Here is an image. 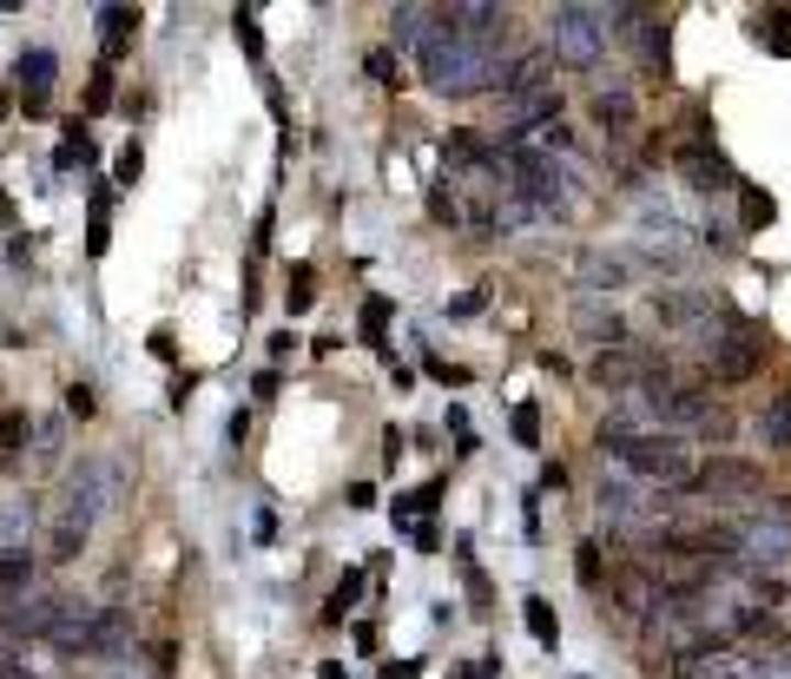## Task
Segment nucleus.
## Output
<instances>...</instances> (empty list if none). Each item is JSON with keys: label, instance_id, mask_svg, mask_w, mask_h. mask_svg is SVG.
I'll list each match as a JSON object with an SVG mask.
<instances>
[{"label": "nucleus", "instance_id": "obj_20", "mask_svg": "<svg viewBox=\"0 0 791 679\" xmlns=\"http://www.w3.org/2000/svg\"><path fill=\"white\" fill-rule=\"evenodd\" d=\"M99 26H106V66H119L139 33V7H99Z\"/></svg>", "mask_w": 791, "mask_h": 679}, {"label": "nucleus", "instance_id": "obj_11", "mask_svg": "<svg viewBox=\"0 0 791 679\" xmlns=\"http://www.w3.org/2000/svg\"><path fill=\"white\" fill-rule=\"evenodd\" d=\"M673 165H680V172H686L706 198H713V191H739V172H733V158L719 152V139H713V132L680 139V145H673Z\"/></svg>", "mask_w": 791, "mask_h": 679}, {"label": "nucleus", "instance_id": "obj_22", "mask_svg": "<svg viewBox=\"0 0 791 679\" xmlns=\"http://www.w3.org/2000/svg\"><path fill=\"white\" fill-rule=\"evenodd\" d=\"M33 581H40V561H33V548H0V601L26 594Z\"/></svg>", "mask_w": 791, "mask_h": 679}, {"label": "nucleus", "instance_id": "obj_19", "mask_svg": "<svg viewBox=\"0 0 791 679\" xmlns=\"http://www.w3.org/2000/svg\"><path fill=\"white\" fill-rule=\"evenodd\" d=\"M442 495H449V482H442V475H436V482H422V489H409V495H396V502H389L396 528H416V522H429Z\"/></svg>", "mask_w": 791, "mask_h": 679}, {"label": "nucleus", "instance_id": "obj_8", "mask_svg": "<svg viewBox=\"0 0 791 679\" xmlns=\"http://www.w3.org/2000/svg\"><path fill=\"white\" fill-rule=\"evenodd\" d=\"M667 363H673V357H660V350H647V343H620V350H601V357L587 363V376H594L601 390L634 396V390H640V383H653Z\"/></svg>", "mask_w": 791, "mask_h": 679}, {"label": "nucleus", "instance_id": "obj_24", "mask_svg": "<svg viewBox=\"0 0 791 679\" xmlns=\"http://www.w3.org/2000/svg\"><path fill=\"white\" fill-rule=\"evenodd\" d=\"M26 442H33V462H40V469H59V456H66V416H46Z\"/></svg>", "mask_w": 791, "mask_h": 679}, {"label": "nucleus", "instance_id": "obj_9", "mask_svg": "<svg viewBox=\"0 0 791 679\" xmlns=\"http://www.w3.org/2000/svg\"><path fill=\"white\" fill-rule=\"evenodd\" d=\"M653 304V317L667 324V330H700V324H713L719 310H726V291H706V284H667V291H653L647 297Z\"/></svg>", "mask_w": 791, "mask_h": 679}, {"label": "nucleus", "instance_id": "obj_23", "mask_svg": "<svg viewBox=\"0 0 791 679\" xmlns=\"http://www.w3.org/2000/svg\"><path fill=\"white\" fill-rule=\"evenodd\" d=\"M389 317H396V297H363L356 330H363V343H370L376 357H389Z\"/></svg>", "mask_w": 791, "mask_h": 679}, {"label": "nucleus", "instance_id": "obj_28", "mask_svg": "<svg viewBox=\"0 0 791 679\" xmlns=\"http://www.w3.org/2000/svg\"><path fill=\"white\" fill-rule=\"evenodd\" d=\"M231 26H238V46H244V59L264 73V33H257V13H251V7H238V13H231Z\"/></svg>", "mask_w": 791, "mask_h": 679}, {"label": "nucleus", "instance_id": "obj_34", "mask_svg": "<svg viewBox=\"0 0 791 679\" xmlns=\"http://www.w3.org/2000/svg\"><path fill=\"white\" fill-rule=\"evenodd\" d=\"M26 436H33V423H26V409H7V416H0V456H13V449H26Z\"/></svg>", "mask_w": 791, "mask_h": 679}, {"label": "nucleus", "instance_id": "obj_14", "mask_svg": "<svg viewBox=\"0 0 791 679\" xmlns=\"http://www.w3.org/2000/svg\"><path fill=\"white\" fill-rule=\"evenodd\" d=\"M53 79H59V59H53L46 46H26V53H20V106H26V119H46Z\"/></svg>", "mask_w": 791, "mask_h": 679}, {"label": "nucleus", "instance_id": "obj_2", "mask_svg": "<svg viewBox=\"0 0 791 679\" xmlns=\"http://www.w3.org/2000/svg\"><path fill=\"white\" fill-rule=\"evenodd\" d=\"M594 508H601V528H607L614 541H640V548H653V535H667V528L686 515L673 495H660V489H647V482H634V475H620V469H601Z\"/></svg>", "mask_w": 791, "mask_h": 679}, {"label": "nucleus", "instance_id": "obj_29", "mask_svg": "<svg viewBox=\"0 0 791 679\" xmlns=\"http://www.w3.org/2000/svg\"><path fill=\"white\" fill-rule=\"evenodd\" d=\"M429 218H436V224H462V205H455V178H436V185H429Z\"/></svg>", "mask_w": 791, "mask_h": 679}, {"label": "nucleus", "instance_id": "obj_10", "mask_svg": "<svg viewBox=\"0 0 791 679\" xmlns=\"http://www.w3.org/2000/svg\"><path fill=\"white\" fill-rule=\"evenodd\" d=\"M686 495H713V508L719 502H759L766 495V475L752 469V462H739V456H713L706 469H693V489Z\"/></svg>", "mask_w": 791, "mask_h": 679}, {"label": "nucleus", "instance_id": "obj_35", "mask_svg": "<svg viewBox=\"0 0 791 679\" xmlns=\"http://www.w3.org/2000/svg\"><path fill=\"white\" fill-rule=\"evenodd\" d=\"M574 574H581V588H587V594H601V581H607V574H601V548H594V541H581Z\"/></svg>", "mask_w": 791, "mask_h": 679}, {"label": "nucleus", "instance_id": "obj_1", "mask_svg": "<svg viewBox=\"0 0 791 679\" xmlns=\"http://www.w3.org/2000/svg\"><path fill=\"white\" fill-rule=\"evenodd\" d=\"M119 495H125V469H119L112 456H79V462H66L59 495H53V508H46V522H53L46 555H53V561H79L86 541H92V528L106 522V508H119Z\"/></svg>", "mask_w": 791, "mask_h": 679}, {"label": "nucleus", "instance_id": "obj_12", "mask_svg": "<svg viewBox=\"0 0 791 679\" xmlns=\"http://www.w3.org/2000/svg\"><path fill=\"white\" fill-rule=\"evenodd\" d=\"M574 337H587L594 350H620V343H634L627 337V310L614 304V297H574Z\"/></svg>", "mask_w": 791, "mask_h": 679}, {"label": "nucleus", "instance_id": "obj_33", "mask_svg": "<svg viewBox=\"0 0 791 679\" xmlns=\"http://www.w3.org/2000/svg\"><path fill=\"white\" fill-rule=\"evenodd\" d=\"M508 429H515L521 449H541V403H515V423H508Z\"/></svg>", "mask_w": 791, "mask_h": 679}, {"label": "nucleus", "instance_id": "obj_7", "mask_svg": "<svg viewBox=\"0 0 791 679\" xmlns=\"http://www.w3.org/2000/svg\"><path fill=\"white\" fill-rule=\"evenodd\" d=\"M495 125H502L508 139L561 125V86H515V92H502V99H495Z\"/></svg>", "mask_w": 791, "mask_h": 679}, {"label": "nucleus", "instance_id": "obj_41", "mask_svg": "<svg viewBox=\"0 0 791 679\" xmlns=\"http://www.w3.org/2000/svg\"><path fill=\"white\" fill-rule=\"evenodd\" d=\"M422 370H429L436 383H469V370H462V363H442V357H422Z\"/></svg>", "mask_w": 791, "mask_h": 679}, {"label": "nucleus", "instance_id": "obj_42", "mask_svg": "<svg viewBox=\"0 0 791 679\" xmlns=\"http://www.w3.org/2000/svg\"><path fill=\"white\" fill-rule=\"evenodd\" d=\"M409 541H416L422 555H436V548H442V528H436V522H416V528H409Z\"/></svg>", "mask_w": 791, "mask_h": 679}, {"label": "nucleus", "instance_id": "obj_4", "mask_svg": "<svg viewBox=\"0 0 791 679\" xmlns=\"http://www.w3.org/2000/svg\"><path fill=\"white\" fill-rule=\"evenodd\" d=\"M733 568L752 581H779L791 568V508L785 502H752L733 522Z\"/></svg>", "mask_w": 791, "mask_h": 679}, {"label": "nucleus", "instance_id": "obj_16", "mask_svg": "<svg viewBox=\"0 0 791 679\" xmlns=\"http://www.w3.org/2000/svg\"><path fill=\"white\" fill-rule=\"evenodd\" d=\"M40 502L33 495H7L0 502V548H33V528H40Z\"/></svg>", "mask_w": 791, "mask_h": 679}, {"label": "nucleus", "instance_id": "obj_18", "mask_svg": "<svg viewBox=\"0 0 791 679\" xmlns=\"http://www.w3.org/2000/svg\"><path fill=\"white\" fill-rule=\"evenodd\" d=\"M436 26V7H389V53H416Z\"/></svg>", "mask_w": 791, "mask_h": 679}, {"label": "nucleus", "instance_id": "obj_21", "mask_svg": "<svg viewBox=\"0 0 791 679\" xmlns=\"http://www.w3.org/2000/svg\"><path fill=\"white\" fill-rule=\"evenodd\" d=\"M106 251H112V185H99L86 205V258H106Z\"/></svg>", "mask_w": 791, "mask_h": 679}, {"label": "nucleus", "instance_id": "obj_26", "mask_svg": "<svg viewBox=\"0 0 791 679\" xmlns=\"http://www.w3.org/2000/svg\"><path fill=\"white\" fill-rule=\"evenodd\" d=\"M521 614H528V634H535V640H541V647L554 654V647H561V614H554V601L528 594V607H521Z\"/></svg>", "mask_w": 791, "mask_h": 679}, {"label": "nucleus", "instance_id": "obj_27", "mask_svg": "<svg viewBox=\"0 0 791 679\" xmlns=\"http://www.w3.org/2000/svg\"><path fill=\"white\" fill-rule=\"evenodd\" d=\"M455 568H462L469 601H475V607H488V574H482V561H475V548H469V541H455Z\"/></svg>", "mask_w": 791, "mask_h": 679}, {"label": "nucleus", "instance_id": "obj_45", "mask_svg": "<svg viewBox=\"0 0 791 679\" xmlns=\"http://www.w3.org/2000/svg\"><path fill=\"white\" fill-rule=\"evenodd\" d=\"M290 350H304V343H297V337H290V330H277V337H271V357H277V363H284V357H290Z\"/></svg>", "mask_w": 791, "mask_h": 679}, {"label": "nucleus", "instance_id": "obj_46", "mask_svg": "<svg viewBox=\"0 0 791 679\" xmlns=\"http://www.w3.org/2000/svg\"><path fill=\"white\" fill-rule=\"evenodd\" d=\"M317 679H350V667H343V660H323V667H317Z\"/></svg>", "mask_w": 791, "mask_h": 679}, {"label": "nucleus", "instance_id": "obj_17", "mask_svg": "<svg viewBox=\"0 0 791 679\" xmlns=\"http://www.w3.org/2000/svg\"><path fill=\"white\" fill-rule=\"evenodd\" d=\"M752 436H759V449H766V456H785V449H791V390H785V396H772V403L752 416Z\"/></svg>", "mask_w": 791, "mask_h": 679}, {"label": "nucleus", "instance_id": "obj_38", "mask_svg": "<svg viewBox=\"0 0 791 679\" xmlns=\"http://www.w3.org/2000/svg\"><path fill=\"white\" fill-rule=\"evenodd\" d=\"M488 310V291H462L455 304H442V317H455V324H469V317H482Z\"/></svg>", "mask_w": 791, "mask_h": 679}, {"label": "nucleus", "instance_id": "obj_13", "mask_svg": "<svg viewBox=\"0 0 791 679\" xmlns=\"http://www.w3.org/2000/svg\"><path fill=\"white\" fill-rule=\"evenodd\" d=\"M132 654V607H92L86 621V660H125Z\"/></svg>", "mask_w": 791, "mask_h": 679}, {"label": "nucleus", "instance_id": "obj_36", "mask_svg": "<svg viewBox=\"0 0 791 679\" xmlns=\"http://www.w3.org/2000/svg\"><path fill=\"white\" fill-rule=\"evenodd\" d=\"M106 106H112V66L99 59V66H92V86H86V112H106Z\"/></svg>", "mask_w": 791, "mask_h": 679}, {"label": "nucleus", "instance_id": "obj_40", "mask_svg": "<svg viewBox=\"0 0 791 679\" xmlns=\"http://www.w3.org/2000/svg\"><path fill=\"white\" fill-rule=\"evenodd\" d=\"M370 79H383V86H396L403 79V66H396V53L383 46V53H370Z\"/></svg>", "mask_w": 791, "mask_h": 679}, {"label": "nucleus", "instance_id": "obj_5", "mask_svg": "<svg viewBox=\"0 0 791 679\" xmlns=\"http://www.w3.org/2000/svg\"><path fill=\"white\" fill-rule=\"evenodd\" d=\"M548 59L568 66V73H594L607 53H614V33H607V7H548V33H541Z\"/></svg>", "mask_w": 791, "mask_h": 679}, {"label": "nucleus", "instance_id": "obj_25", "mask_svg": "<svg viewBox=\"0 0 791 679\" xmlns=\"http://www.w3.org/2000/svg\"><path fill=\"white\" fill-rule=\"evenodd\" d=\"M363 581H370L363 568H343V581H337V588H330V601H323V621H330V627H337V621H350V607H356Z\"/></svg>", "mask_w": 791, "mask_h": 679}, {"label": "nucleus", "instance_id": "obj_15", "mask_svg": "<svg viewBox=\"0 0 791 679\" xmlns=\"http://www.w3.org/2000/svg\"><path fill=\"white\" fill-rule=\"evenodd\" d=\"M594 119L607 125V139H627L640 125V106H634V86H601L594 92Z\"/></svg>", "mask_w": 791, "mask_h": 679}, {"label": "nucleus", "instance_id": "obj_44", "mask_svg": "<svg viewBox=\"0 0 791 679\" xmlns=\"http://www.w3.org/2000/svg\"><path fill=\"white\" fill-rule=\"evenodd\" d=\"M383 679H422V660H389Z\"/></svg>", "mask_w": 791, "mask_h": 679}, {"label": "nucleus", "instance_id": "obj_43", "mask_svg": "<svg viewBox=\"0 0 791 679\" xmlns=\"http://www.w3.org/2000/svg\"><path fill=\"white\" fill-rule=\"evenodd\" d=\"M403 449H409V436H403V429H389V436H383V462L396 469V462H403Z\"/></svg>", "mask_w": 791, "mask_h": 679}, {"label": "nucleus", "instance_id": "obj_37", "mask_svg": "<svg viewBox=\"0 0 791 679\" xmlns=\"http://www.w3.org/2000/svg\"><path fill=\"white\" fill-rule=\"evenodd\" d=\"M139 172H145V145L132 139V145L119 152V165H112V178H119V185H139Z\"/></svg>", "mask_w": 791, "mask_h": 679}, {"label": "nucleus", "instance_id": "obj_39", "mask_svg": "<svg viewBox=\"0 0 791 679\" xmlns=\"http://www.w3.org/2000/svg\"><path fill=\"white\" fill-rule=\"evenodd\" d=\"M99 679H158V673H152L145 660H132V654H125V660H106V667H99Z\"/></svg>", "mask_w": 791, "mask_h": 679}, {"label": "nucleus", "instance_id": "obj_32", "mask_svg": "<svg viewBox=\"0 0 791 679\" xmlns=\"http://www.w3.org/2000/svg\"><path fill=\"white\" fill-rule=\"evenodd\" d=\"M99 416V390L92 383H66V423H92Z\"/></svg>", "mask_w": 791, "mask_h": 679}, {"label": "nucleus", "instance_id": "obj_3", "mask_svg": "<svg viewBox=\"0 0 791 679\" xmlns=\"http://www.w3.org/2000/svg\"><path fill=\"white\" fill-rule=\"evenodd\" d=\"M601 456H607V469H620V475H634V482H647V489H660V495H686L693 489V442L686 436H660V429H647V436H607L601 442Z\"/></svg>", "mask_w": 791, "mask_h": 679}, {"label": "nucleus", "instance_id": "obj_31", "mask_svg": "<svg viewBox=\"0 0 791 679\" xmlns=\"http://www.w3.org/2000/svg\"><path fill=\"white\" fill-rule=\"evenodd\" d=\"M284 304H290V317H304V310L317 304V271H310V264H290V297H284Z\"/></svg>", "mask_w": 791, "mask_h": 679}, {"label": "nucleus", "instance_id": "obj_6", "mask_svg": "<svg viewBox=\"0 0 791 679\" xmlns=\"http://www.w3.org/2000/svg\"><path fill=\"white\" fill-rule=\"evenodd\" d=\"M574 277H581V297H620L627 284L653 277V258L640 244H587Z\"/></svg>", "mask_w": 791, "mask_h": 679}, {"label": "nucleus", "instance_id": "obj_30", "mask_svg": "<svg viewBox=\"0 0 791 679\" xmlns=\"http://www.w3.org/2000/svg\"><path fill=\"white\" fill-rule=\"evenodd\" d=\"M739 205H746V231H759V224H772V218H779V205H772L759 185H746V178H739Z\"/></svg>", "mask_w": 791, "mask_h": 679}]
</instances>
